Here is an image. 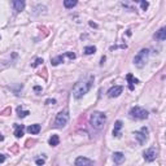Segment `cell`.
I'll use <instances>...</instances> for the list:
<instances>
[{
  "label": "cell",
  "mask_w": 166,
  "mask_h": 166,
  "mask_svg": "<svg viewBox=\"0 0 166 166\" xmlns=\"http://www.w3.org/2000/svg\"><path fill=\"white\" fill-rule=\"evenodd\" d=\"M1 140H4V136H3V135L0 134V141H1Z\"/></svg>",
  "instance_id": "cell-30"
},
{
  "label": "cell",
  "mask_w": 166,
  "mask_h": 166,
  "mask_svg": "<svg viewBox=\"0 0 166 166\" xmlns=\"http://www.w3.org/2000/svg\"><path fill=\"white\" fill-rule=\"evenodd\" d=\"M122 122L121 121H116V123H114V129H113V136L118 138L121 135V130H122Z\"/></svg>",
  "instance_id": "cell-12"
},
{
  "label": "cell",
  "mask_w": 166,
  "mask_h": 166,
  "mask_svg": "<svg viewBox=\"0 0 166 166\" xmlns=\"http://www.w3.org/2000/svg\"><path fill=\"white\" fill-rule=\"evenodd\" d=\"M122 91H123L122 86H114L108 91V96H109V97H118L121 93H122Z\"/></svg>",
  "instance_id": "cell-8"
},
{
  "label": "cell",
  "mask_w": 166,
  "mask_h": 166,
  "mask_svg": "<svg viewBox=\"0 0 166 166\" xmlns=\"http://www.w3.org/2000/svg\"><path fill=\"white\" fill-rule=\"evenodd\" d=\"M126 79H127V82H129V88H130V91H134V88H135L134 84L139 83V81L135 79V78L132 77V74H127V75H126Z\"/></svg>",
  "instance_id": "cell-11"
},
{
  "label": "cell",
  "mask_w": 166,
  "mask_h": 166,
  "mask_svg": "<svg viewBox=\"0 0 166 166\" xmlns=\"http://www.w3.org/2000/svg\"><path fill=\"white\" fill-rule=\"evenodd\" d=\"M34 90H35V91H38V92H39V91H42V87H39V86H35V87H34Z\"/></svg>",
  "instance_id": "cell-28"
},
{
  "label": "cell",
  "mask_w": 166,
  "mask_h": 166,
  "mask_svg": "<svg viewBox=\"0 0 166 166\" xmlns=\"http://www.w3.org/2000/svg\"><path fill=\"white\" fill-rule=\"evenodd\" d=\"M155 38L157 39V40H161V42H164L165 39H166V29L165 28H162V29H160L155 34Z\"/></svg>",
  "instance_id": "cell-14"
},
{
  "label": "cell",
  "mask_w": 166,
  "mask_h": 166,
  "mask_svg": "<svg viewBox=\"0 0 166 166\" xmlns=\"http://www.w3.org/2000/svg\"><path fill=\"white\" fill-rule=\"evenodd\" d=\"M143 157H144V160H146V161H148V162L155 161L156 157H157V149H156L155 147L148 148L146 152L143 153Z\"/></svg>",
  "instance_id": "cell-7"
},
{
  "label": "cell",
  "mask_w": 166,
  "mask_h": 166,
  "mask_svg": "<svg viewBox=\"0 0 166 166\" xmlns=\"http://www.w3.org/2000/svg\"><path fill=\"white\" fill-rule=\"evenodd\" d=\"M77 4H78V0H64V7L68 8V9L74 8Z\"/></svg>",
  "instance_id": "cell-19"
},
{
  "label": "cell",
  "mask_w": 166,
  "mask_h": 166,
  "mask_svg": "<svg viewBox=\"0 0 166 166\" xmlns=\"http://www.w3.org/2000/svg\"><path fill=\"white\" fill-rule=\"evenodd\" d=\"M46 104H56V100L55 99H48V100L46 101Z\"/></svg>",
  "instance_id": "cell-25"
},
{
  "label": "cell",
  "mask_w": 166,
  "mask_h": 166,
  "mask_svg": "<svg viewBox=\"0 0 166 166\" xmlns=\"http://www.w3.org/2000/svg\"><path fill=\"white\" fill-rule=\"evenodd\" d=\"M35 162H37V165H44V162H46V161H44L43 158H38Z\"/></svg>",
  "instance_id": "cell-24"
},
{
  "label": "cell",
  "mask_w": 166,
  "mask_h": 166,
  "mask_svg": "<svg viewBox=\"0 0 166 166\" xmlns=\"http://www.w3.org/2000/svg\"><path fill=\"white\" fill-rule=\"evenodd\" d=\"M42 64H43V59H37L35 60V62L32 64V68H37V66L42 65Z\"/></svg>",
  "instance_id": "cell-23"
},
{
  "label": "cell",
  "mask_w": 166,
  "mask_h": 166,
  "mask_svg": "<svg viewBox=\"0 0 166 166\" xmlns=\"http://www.w3.org/2000/svg\"><path fill=\"white\" fill-rule=\"evenodd\" d=\"M5 161V156L4 155H0V164H1V162H4Z\"/></svg>",
  "instance_id": "cell-27"
},
{
  "label": "cell",
  "mask_w": 166,
  "mask_h": 166,
  "mask_svg": "<svg viewBox=\"0 0 166 166\" xmlns=\"http://www.w3.org/2000/svg\"><path fill=\"white\" fill-rule=\"evenodd\" d=\"M75 165L77 166H87V165H93V161L90 158H86V157H78L75 160Z\"/></svg>",
  "instance_id": "cell-10"
},
{
  "label": "cell",
  "mask_w": 166,
  "mask_h": 166,
  "mask_svg": "<svg viewBox=\"0 0 166 166\" xmlns=\"http://www.w3.org/2000/svg\"><path fill=\"white\" fill-rule=\"evenodd\" d=\"M28 131H29L31 135H37V134H39V131H40V125L35 123V125L29 126V127H28Z\"/></svg>",
  "instance_id": "cell-16"
},
{
  "label": "cell",
  "mask_w": 166,
  "mask_h": 166,
  "mask_svg": "<svg viewBox=\"0 0 166 166\" xmlns=\"http://www.w3.org/2000/svg\"><path fill=\"white\" fill-rule=\"evenodd\" d=\"M64 59H65V53H64V55L57 56V57H53V59L51 60V64H52L53 66H56V65L61 64V62H64Z\"/></svg>",
  "instance_id": "cell-17"
},
{
  "label": "cell",
  "mask_w": 166,
  "mask_h": 166,
  "mask_svg": "<svg viewBox=\"0 0 166 166\" xmlns=\"http://www.w3.org/2000/svg\"><path fill=\"white\" fill-rule=\"evenodd\" d=\"M8 113H11V108H7V109L3 112V116H8Z\"/></svg>",
  "instance_id": "cell-26"
},
{
  "label": "cell",
  "mask_w": 166,
  "mask_h": 166,
  "mask_svg": "<svg viewBox=\"0 0 166 166\" xmlns=\"http://www.w3.org/2000/svg\"><path fill=\"white\" fill-rule=\"evenodd\" d=\"M132 1H135V3H140L141 9H143V11H147V9H148V7H149V4H148L147 0H132Z\"/></svg>",
  "instance_id": "cell-21"
},
{
  "label": "cell",
  "mask_w": 166,
  "mask_h": 166,
  "mask_svg": "<svg viewBox=\"0 0 166 166\" xmlns=\"http://www.w3.org/2000/svg\"><path fill=\"white\" fill-rule=\"evenodd\" d=\"M23 125H17V123H14V135H16V138H21L23 135Z\"/></svg>",
  "instance_id": "cell-15"
},
{
  "label": "cell",
  "mask_w": 166,
  "mask_h": 166,
  "mask_svg": "<svg viewBox=\"0 0 166 166\" xmlns=\"http://www.w3.org/2000/svg\"><path fill=\"white\" fill-rule=\"evenodd\" d=\"M48 143H49V146H51V147H56V146H59V143H60V138H59V135H52V136L49 138V140H48Z\"/></svg>",
  "instance_id": "cell-18"
},
{
  "label": "cell",
  "mask_w": 166,
  "mask_h": 166,
  "mask_svg": "<svg viewBox=\"0 0 166 166\" xmlns=\"http://www.w3.org/2000/svg\"><path fill=\"white\" fill-rule=\"evenodd\" d=\"M130 117L135 119H146L148 118V112L141 107H134L130 110Z\"/></svg>",
  "instance_id": "cell-5"
},
{
  "label": "cell",
  "mask_w": 166,
  "mask_h": 166,
  "mask_svg": "<svg viewBox=\"0 0 166 166\" xmlns=\"http://www.w3.org/2000/svg\"><path fill=\"white\" fill-rule=\"evenodd\" d=\"M95 52H96V48L93 46L84 47V53H86V55H92V53H95Z\"/></svg>",
  "instance_id": "cell-22"
},
{
  "label": "cell",
  "mask_w": 166,
  "mask_h": 166,
  "mask_svg": "<svg viewBox=\"0 0 166 166\" xmlns=\"http://www.w3.org/2000/svg\"><path fill=\"white\" fill-rule=\"evenodd\" d=\"M12 5H13L16 12H22L25 9V0H12Z\"/></svg>",
  "instance_id": "cell-9"
},
{
  "label": "cell",
  "mask_w": 166,
  "mask_h": 166,
  "mask_svg": "<svg viewBox=\"0 0 166 166\" xmlns=\"http://www.w3.org/2000/svg\"><path fill=\"white\" fill-rule=\"evenodd\" d=\"M148 55H149V51H148V49H141L140 52H139L138 55L134 57L135 66H138L139 69L144 68L146 64H147V61H148Z\"/></svg>",
  "instance_id": "cell-3"
},
{
  "label": "cell",
  "mask_w": 166,
  "mask_h": 166,
  "mask_svg": "<svg viewBox=\"0 0 166 166\" xmlns=\"http://www.w3.org/2000/svg\"><path fill=\"white\" fill-rule=\"evenodd\" d=\"M68 122H69V113H68L66 110L60 112V113L56 116L55 127H56V129H62V127H65Z\"/></svg>",
  "instance_id": "cell-4"
},
{
  "label": "cell",
  "mask_w": 166,
  "mask_h": 166,
  "mask_svg": "<svg viewBox=\"0 0 166 166\" xmlns=\"http://www.w3.org/2000/svg\"><path fill=\"white\" fill-rule=\"evenodd\" d=\"M104 61H105V57H102V59H101V62H100V65L104 64Z\"/></svg>",
  "instance_id": "cell-29"
},
{
  "label": "cell",
  "mask_w": 166,
  "mask_h": 166,
  "mask_svg": "<svg viewBox=\"0 0 166 166\" xmlns=\"http://www.w3.org/2000/svg\"><path fill=\"white\" fill-rule=\"evenodd\" d=\"M135 138L139 141V144H146V141L148 140V129L147 127H141L140 131H135Z\"/></svg>",
  "instance_id": "cell-6"
},
{
  "label": "cell",
  "mask_w": 166,
  "mask_h": 166,
  "mask_svg": "<svg viewBox=\"0 0 166 166\" xmlns=\"http://www.w3.org/2000/svg\"><path fill=\"white\" fill-rule=\"evenodd\" d=\"M17 113H18V117H20V118H23V117L29 116L30 112H29V110H22V108L18 107V108H17Z\"/></svg>",
  "instance_id": "cell-20"
},
{
  "label": "cell",
  "mask_w": 166,
  "mask_h": 166,
  "mask_svg": "<svg viewBox=\"0 0 166 166\" xmlns=\"http://www.w3.org/2000/svg\"><path fill=\"white\" fill-rule=\"evenodd\" d=\"M113 161L118 165L122 164V162L125 161V155H123L122 152H114L113 153Z\"/></svg>",
  "instance_id": "cell-13"
},
{
  "label": "cell",
  "mask_w": 166,
  "mask_h": 166,
  "mask_svg": "<svg viewBox=\"0 0 166 166\" xmlns=\"http://www.w3.org/2000/svg\"><path fill=\"white\" fill-rule=\"evenodd\" d=\"M93 79H95V78H93L92 75H90L88 79H82L78 83H75V86L73 87V96L74 97L81 99L83 95H86V93L90 91V88L92 87Z\"/></svg>",
  "instance_id": "cell-1"
},
{
  "label": "cell",
  "mask_w": 166,
  "mask_h": 166,
  "mask_svg": "<svg viewBox=\"0 0 166 166\" xmlns=\"http://www.w3.org/2000/svg\"><path fill=\"white\" fill-rule=\"evenodd\" d=\"M105 122H107V116L101 112H93L90 117V125L93 130H97V131L104 127Z\"/></svg>",
  "instance_id": "cell-2"
}]
</instances>
